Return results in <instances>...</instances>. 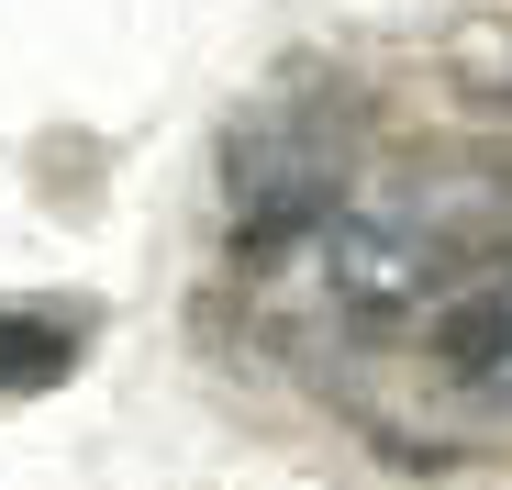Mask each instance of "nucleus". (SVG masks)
I'll use <instances>...</instances> for the list:
<instances>
[{
    "label": "nucleus",
    "instance_id": "1",
    "mask_svg": "<svg viewBox=\"0 0 512 490\" xmlns=\"http://www.w3.org/2000/svg\"><path fill=\"white\" fill-rule=\"evenodd\" d=\"M323 268H334V290H346L357 312H379V301L435 290L446 279V245L423 234V223H390V212H346V201H334L323 212Z\"/></svg>",
    "mask_w": 512,
    "mask_h": 490
},
{
    "label": "nucleus",
    "instance_id": "2",
    "mask_svg": "<svg viewBox=\"0 0 512 490\" xmlns=\"http://www.w3.org/2000/svg\"><path fill=\"white\" fill-rule=\"evenodd\" d=\"M423 346H435V368L468 379V390H512V279L501 290H446L423 312Z\"/></svg>",
    "mask_w": 512,
    "mask_h": 490
},
{
    "label": "nucleus",
    "instance_id": "3",
    "mask_svg": "<svg viewBox=\"0 0 512 490\" xmlns=\"http://www.w3.org/2000/svg\"><path fill=\"white\" fill-rule=\"evenodd\" d=\"M67 357H78V323H56V312H0V401L56 390Z\"/></svg>",
    "mask_w": 512,
    "mask_h": 490
}]
</instances>
